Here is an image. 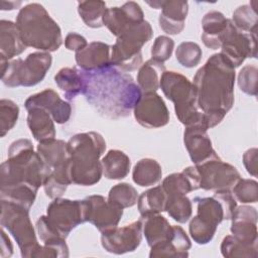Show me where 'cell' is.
Instances as JSON below:
<instances>
[{
	"label": "cell",
	"instance_id": "1",
	"mask_svg": "<svg viewBox=\"0 0 258 258\" xmlns=\"http://www.w3.org/2000/svg\"><path fill=\"white\" fill-rule=\"evenodd\" d=\"M235 68L221 53L211 55L194 77L199 110L207 129L220 124L234 105Z\"/></svg>",
	"mask_w": 258,
	"mask_h": 258
},
{
	"label": "cell",
	"instance_id": "2",
	"mask_svg": "<svg viewBox=\"0 0 258 258\" xmlns=\"http://www.w3.org/2000/svg\"><path fill=\"white\" fill-rule=\"evenodd\" d=\"M85 79L83 95L86 100L102 116L110 119L128 117L142 95L133 78L113 66L85 72Z\"/></svg>",
	"mask_w": 258,
	"mask_h": 258
},
{
	"label": "cell",
	"instance_id": "3",
	"mask_svg": "<svg viewBox=\"0 0 258 258\" xmlns=\"http://www.w3.org/2000/svg\"><path fill=\"white\" fill-rule=\"evenodd\" d=\"M47 177V170L34 151L29 139L13 141L8 148V159L0 167V188L29 185L38 190Z\"/></svg>",
	"mask_w": 258,
	"mask_h": 258
},
{
	"label": "cell",
	"instance_id": "4",
	"mask_svg": "<svg viewBox=\"0 0 258 258\" xmlns=\"http://www.w3.org/2000/svg\"><path fill=\"white\" fill-rule=\"evenodd\" d=\"M67 143L73 183L83 186L98 183L103 175L100 157L106 150L104 137L98 132H84L72 136Z\"/></svg>",
	"mask_w": 258,
	"mask_h": 258
},
{
	"label": "cell",
	"instance_id": "5",
	"mask_svg": "<svg viewBox=\"0 0 258 258\" xmlns=\"http://www.w3.org/2000/svg\"><path fill=\"white\" fill-rule=\"evenodd\" d=\"M15 23L26 47L52 52L62 43L60 27L39 3H29L20 8Z\"/></svg>",
	"mask_w": 258,
	"mask_h": 258
},
{
	"label": "cell",
	"instance_id": "6",
	"mask_svg": "<svg viewBox=\"0 0 258 258\" xmlns=\"http://www.w3.org/2000/svg\"><path fill=\"white\" fill-rule=\"evenodd\" d=\"M159 88L174 104L175 115L181 124L185 127L201 126L207 129L204 114L197 105L194 85L185 76L173 71H165L160 79Z\"/></svg>",
	"mask_w": 258,
	"mask_h": 258
},
{
	"label": "cell",
	"instance_id": "7",
	"mask_svg": "<svg viewBox=\"0 0 258 258\" xmlns=\"http://www.w3.org/2000/svg\"><path fill=\"white\" fill-rule=\"evenodd\" d=\"M0 202L2 228L12 235L23 258H33L40 244L36 239L35 230L29 218V210L8 201L0 200Z\"/></svg>",
	"mask_w": 258,
	"mask_h": 258
},
{
	"label": "cell",
	"instance_id": "8",
	"mask_svg": "<svg viewBox=\"0 0 258 258\" xmlns=\"http://www.w3.org/2000/svg\"><path fill=\"white\" fill-rule=\"evenodd\" d=\"M51 63L52 57L49 52H31L24 59L19 57L10 60L5 71L1 73V81L9 88L36 86L42 82Z\"/></svg>",
	"mask_w": 258,
	"mask_h": 258
},
{
	"label": "cell",
	"instance_id": "9",
	"mask_svg": "<svg viewBox=\"0 0 258 258\" xmlns=\"http://www.w3.org/2000/svg\"><path fill=\"white\" fill-rule=\"evenodd\" d=\"M46 221L52 232L67 239L70 233L86 222V204L84 200L54 199L46 208Z\"/></svg>",
	"mask_w": 258,
	"mask_h": 258
},
{
	"label": "cell",
	"instance_id": "10",
	"mask_svg": "<svg viewBox=\"0 0 258 258\" xmlns=\"http://www.w3.org/2000/svg\"><path fill=\"white\" fill-rule=\"evenodd\" d=\"M195 166L199 175L200 188L205 190H231L241 178L237 168L223 161L217 153Z\"/></svg>",
	"mask_w": 258,
	"mask_h": 258
},
{
	"label": "cell",
	"instance_id": "11",
	"mask_svg": "<svg viewBox=\"0 0 258 258\" xmlns=\"http://www.w3.org/2000/svg\"><path fill=\"white\" fill-rule=\"evenodd\" d=\"M236 69L240 67L247 57L255 58L257 56V38L256 34L245 33L238 30L231 19L222 39L220 51Z\"/></svg>",
	"mask_w": 258,
	"mask_h": 258
},
{
	"label": "cell",
	"instance_id": "12",
	"mask_svg": "<svg viewBox=\"0 0 258 258\" xmlns=\"http://www.w3.org/2000/svg\"><path fill=\"white\" fill-rule=\"evenodd\" d=\"M142 222L137 220L123 227H116L101 235L102 247L109 253L122 255L134 252L142 241Z\"/></svg>",
	"mask_w": 258,
	"mask_h": 258
},
{
	"label": "cell",
	"instance_id": "13",
	"mask_svg": "<svg viewBox=\"0 0 258 258\" xmlns=\"http://www.w3.org/2000/svg\"><path fill=\"white\" fill-rule=\"evenodd\" d=\"M86 204V222L94 225L101 233L118 227L123 216V209L100 195L84 199Z\"/></svg>",
	"mask_w": 258,
	"mask_h": 258
},
{
	"label": "cell",
	"instance_id": "14",
	"mask_svg": "<svg viewBox=\"0 0 258 258\" xmlns=\"http://www.w3.org/2000/svg\"><path fill=\"white\" fill-rule=\"evenodd\" d=\"M135 120L145 128H160L168 124L169 111L157 93H142L134 106Z\"/></svg>",
	"mask_w": 258,
	"mask_h": 258
},
{
	"label": "cell",
	"instance_id": "15",
	"mask_svg": "<svg viewBox=\"0 0 258 258\" xmlns=\"http://www.w3.org/2000/svg\"><path fill=\"white\" fill-rule=\"evenodd\" d=\"M25 109L40 108L46 111L57 124L67 123L72 115V105L62 100L52 89H45L29 96L25 103Z\"/></svg>",
	"mask_w": 258,
	"mask_h": 258
},
{
	"label": "cell",
	"instance_id": "16",
	"mask_svg": "<svg viewBox=\"0 0 258 258\" xmlns=\"http://www.w3.org/2000/svg\"><path fill=\"white\" fill-rule=\"evenodd\" d=\"M144 43L134 38H117L111 46V63L125 73L136 71L142 66Z\"/></svg>",
	"mask_w": 258,
	"mask_h": 258
},
{
	"label": "cell",
	"instance_id": "17",
	"mask_svg": "<svg viewBox=\"0 0 258 258\" xmlns=\"http://www.w3.org/2000/svg\"><path fill=\"white\" fill-rule=\"evenodd\" d=\"M144 20V13L140 5L134 1H129L121 7L107 8L104 14L103 24L117 37L126 26Z\"/></svg>",
	"mask_w": 258,
	"mask_h": 258
},
{
	"label": "cell",
	"instance_id": "18",
	"mask_svg": "<svg viewBox=\"0 0 258 258\" xmlns=\"http://www.w3.org/2000/svg\"><path fill=\"white\" fill-rule=\"evenodd\" d=\"M230 220L232 221L230 231L234 237L247 243L258 244V214L254 207L237 206Z\"/></svg>",
	"mask_w": 258,
	"mask_h": 258
},
{
	"label": "cell",
	"instance_id": "19",
	"mask_svg": "<svg viewBox=\"0 0 258 258\" xmlns=\"http://www.w3.org/2000/svg\"><path fill=\"white\" fill-rule=\"evenodd\" d=\"M183 143L194 164H200L216 154L207 129L201 126L185 127Z\"/></svg>",
	"mask_w": 258,
	"mask_h": 258
},
{
	"label": "cell",
	"instance_id": "20",
	"mask_svg": "<svg viewBox=\"0 0 258 258\" xmlns=\"http://www.w3.org/2000/svg\"><path fill=\"white\" fill-rule=\"evenodd\" d=\"M76 62L85 72H96L112 66L111 46L105 42L93 41L75 53Z\"/></svg>",
	"mask_w": 258,
	"mask_h": 258
},
{
	"label": "cell",
	"instance_id": "21",
	"mask_svg": "<svg viewBox=\"0 0 258 258\" xmlns=\"http://www.w3.org/2000/svg\"><path fill=\"white\" fill-rule=\"evenodd\" d=\"M190 248L191 242L184 230L180 226H172V233L167 240L150 247L149 257L185 258Z\"/></svg>",
	"mask_w": 258,
	"mask_h": 258
},
{
	"label": "cell",
	"instance_id": "22",
	"mask_svg": "<svg viewBox=\"0 0 258 258\" xmlns=\"http://www.w3.org/2000/svg\"><path fill=\"white\" fill-rule=\"evenodd\" d=\"M158 17L160 28L167 34H179L184 28L188 12V2L183 0H163Z\"/></svg>",
	"mask_w": 258,
	"mask_h": 258
},
{
	"label": "cell",
	"instance_id": "23",
	"mask_svg": "<svg viewBox=\"0 0 258 258\" xmlns=\"http://www.w3.org/2000/svg\"><path fill=\"white\" fill-rule=\"evenodd\" d=\"M36 151L47 170V176L52 170L68 165L71 162L68 143L60 139L54 138L39 142Z\"/></svg>",
	"mask_w": 258,
	"mask_h": 258
},
{
	"label": "cell",
	"instance_id": "24",
	"mask_svg": "<svg viewBox=\"0 0 258 258\" xmlns=\"http://www.w3.org/2000/svg\"><path fill=\"white\" fill-rule=\"evenodd\" d=\"M230 19L217 10L206 13L202 20V40L204 44L211 49L221 48L222 39L228 28Z\"/></svg>",
	"mask_w": 258,
	"mask_h": 258
},
{
	"label": "cell",
	"instance_id": "25",
	"mask_svg": "<svg viewBox=\"0 0 258 258\" xmlns=\"http://www.w3.org/2000/svg\"><path fill=\"white\" fill-rule=\"evenodd\" d=\"M26 49L16 23L2 19L0 21V58L6 60L21 54Z\"/></svg>",
	"mask_w": 258,
	"mask_h": 258
},
{
	"label": "cell",
	"instance_id": "26",
	"mask_svg": "<svg viewBox=\"0 0 258 258\" xmlns=\"http://www.w3.org/2000/svg\"><path fill=\"white\" fill-rule=\"evenodd\" d=\"M27 126L38 142L55 138V126L52 117L43 109L30 108L27 109Z\"/></svg>",
	"mask_w": 258,
	"mask_h": 258
},
{
	"label": "cell",
	"instance_id": "27",
	"mask_svg": "<svg viewBox=\"0 0 258 258\" xmlns=\"http://www.w3.org/2000/svg\"><path fill=\"white\" fill-rule=\"evenodd\" d=\"M54 82L64 94L66 99L72 101L78 95L84 94L86 86L85 72L77 68H62L54 76Z\"/></svg>",
	"mask_w": 258,
	"mask_h": 258
},
{
	"label": "cell",
	"instance_id": "28",
	"mask_svg": "<svg viewBox=\"0 0 258 258\" xmlns=\"http://www.w3.org/2000/svg\"><path fill=\"white\" fill-rule=\"evenodd\" d=\"M142 231L149 247L167 240L172 233V226L159 214L140 217Z\"/></svg>",
	"mask_w": 258,
	"mask_h": 258
},
{
	"label": "cell",
	"instance_id": "29",
	"mask_svg": "<svg viewBox=\"0 0 258 258\" xmlns=\"http://www.w3.org/2000/svg\"><path fill=\"white\" fill-rule=\"evenodd\" d=\"M103 175L108 179H123L130 171L131 161L126 153L118 149L109 150L101 160Z\"/></svg>",
	"mask_w": 258,
	"mask_h": 258
},
{
	"label": "cell",
	"instance_id": "30",
	"mask_svg": "<svg viewBox=\"0 0 258 258\" xmlns=\"http://www.w3.org/2000/svg\"><path fill=\"white\" fill-rule=\"evenodd\" d=\"M166 71L163 62L148 59L139 68L137 85L143 93H156L160 87V79Z\"/></svg>",
	"mask_w": 258,
	"mask_h": 258
},
{
	"label": "cell",
	"instance_id": "31",
	"mask_svg": "<svg viewBox=\"0 0 258 258\" xmlns=\"http://www.w3.org/2000/svg\"><path fill=\"white\" fill-rule=\"evenodd\" d=\"M167 196L161 185L143 191L137 200V207L141 217L160 214L165 211Z\"/></svg>",
	"mask_w": 258,
	"mask_h": 258
},
{
	"label": "cell",
	"instance_id": "32",
	"mask_svg": "<svg viewBox=\"0 0 258 258\" xmlns=\"http://www.w3.org/2000/svg\"><path fill=\"white\" fill-rule=\"evenodd\" d=\"M162 169L153 158H142L135 164L132 172L133 181L139 186H151L161 180Z\"/></svg>",
	"mask_w": 258,
	"mask_h": 258
},
{
	"label": "cell",
	"instance_id": "33",
	"mask_svg": "<svg viewBox=\"0 0 258 258\" xmlns=\"http://www.w3.org/2000/svg\"><path fill=\"white\" fill-rule=\"evenodd\" d=\"M221 253L226 258H257L258 244L247 243L228 235L221 243Z\"/></svg>",
	"mask_w": 258,
	"mask_h": 258
},
{
	"label": "cell",
	"instance_id": "34",
	"mask_svg": "<svg viewBox=\"0 0 258 258\" xmlns=\"http://www.w3.org/2000/svg\"><path fill=\"white\" fill-rule=\"evenodd\" d=\"M106 3L101 0H88L78 2V13L84 23L91 28H100L106 12Z\"/></svg>",
	"mask_w": 258,
	"mask_h": 258
},
{
	"label": "cell",
	"instance_id": "35",
	"mask_svg": "<svg viewBox=\"0 0 258 258\" xmlns=\"http://www.w3.org/2000/svg\"><path fill=\"white\" fill-rule=\"evenodd\" d=\"M257 9L252 3L244 4L236 8L232 15V23L234 26L245 33L256 34L257 32Z\"/></svg>",
	"mask_w": 258,
	"mask_h": 258
},
{
	"label": "cell",
	"instance_id": "36",
	"mask_svg": "<svg viewBox=\"0 0 258 258\" xmlns=\"http://www.w3.org/2000/svg\"><path fill=\"white\" fill-rule=\"evenodd\" d=\"M37 189L29 185H14L0 188V200L20 205L28 210L34 204Z\"/></svg>",
	"mask_w": 258,
	"mask_h": 258
},
{
	"label": "cell",
	"instance_id": "37",
	"mask_svg": "<svg viewBox=\"0 0 258 258\" xmlns=\"http://www.w3.org/2000/svg\"><path fill=\"white\" fill-rule=\"evenodd\" d=\"M165 212L175 222L186 223L192 214V205L186 196H167Z\"/></svg>",
	"mask_w": 258,
	"mask_h": 258
},
{
	"label": "cell",
	"instance_id": "38",
	"mask_svg": "<svg viewBox=\"0 0 258 258\" xmlns=\"http://www.w3.org/2000/svg\"><path fill=\"white\" fill-rule=\"evenodd\" d=\"M138 197L136 188L127 182L115 184L108 194V200L123 210L136 205Z\"/></svg>",
	"mask_w": 258,
	"mask_h": 258
},
{
	"label": "cell",
	"instance_id": "39",
	"mask_svg": "<svg viewBox=\"0 0 258 258\" xmlns=\"http://www.w3.org/2000/svg\"><path fill=\"white\" fill-rule=\"evenodd\" d=\"M202 55L203 51L201 46L192 41L181 42L175 50L176 60L179 64L187 69L197 67L202 59Z\"/></svg>",
	"mask_w": 258,
	"mask_h": 258
},
{
	"label": "cell",
	"instance_id": "40",
	"mask_svg": "<svg viewBox=\"0 0 258 258\" xmlns=\"http://www.w3.org/2000/svg\"><path fill=\"white\" fill-rule=\"evenodd\" d=\"M166 196H186L194 191V187L188 177L181 172H174L167 175L161 184Z\"/></svg>",
	"mask_w": 258,
	"mask_h": 258
},
{
	"label": "cell",
	"instance_id": "41",
	"mask_svg": "<svg viewBox=\"0 0 258 258\" xmlns=\"http://www.w3.org/2000/svg\"><path fill=\"white\" fill-rule=\"evenodd\" d=\"M19 117L18 105L9 99L0 101V136L4 137L17 123Z\"/></svg>",
	"mask_w": 258,
	"mask_h": 258
},
{
	"label": "cell",
	"instance_id": "42",
	"mask_svg": "<svg viewBox=\"0 0 258 258\" xmlns=\"http://www.w3.org/2000/svg\"><path fill=\"white\" fill-rule=\"evenodd\" d=\"M236 201L242 204H254L258 201V182L255 179L240 178L232 188Z\"/></svg>",
	"mask_w": 258,
	"mask_h": 258
},
{
	"label": "cell",
	"instance_id": "43",
	"mask_svg": "<svg viewBox=\"0 0 258 258\" xmlns=\"http://www.w3.org/2000/svg\"><path fill=\"white\" fill-rule=\"evenodd\" d=\"M69 247L63 238H55L43 242L33 258H68Z\"/></svg>",
	"mask_w": 258,
	"mask_h": 258
},
{
	"label": "cell",
	"instance_id": "44",
	"mask_svg": "<svg viewBox=\"0 0 258 258\" xmlns=\"http://www.w3.org/2000/svg\"><path fill=\"white\" fill-rule=\"evenodd\" d=\"M258 81V69L254 64H247L238 74V86L240 90L250 96H256Z\"/></svg>",
	"mask_w": 258,
	"mask_h": 258
},
{
	"label": "cell",
	"instance_id": "45",
	"mask_svg": "<svg viewBox=\"0 0 258 258\" xmlns=\"http://www.w3.org/2000/svg\"><path fill=\"white\" fill-rule=\"evenodd\" d=\"M174 48V41L167 35H159L155 38L151 47V58L164 62L170 58Z\"/></svg>",
	"mask_w": 258,
	"mask_h": 258
},
{
	"label": "cell",
	"instance_id": "46",
	"mask_svg": "<svg viewBox=\"0 0 258 258\" xmlns=\"http://www.w3.org/2000/svg\"><path fill=\"white\" fill-rule=\"evenodd\" d=\"M88 44L89 43H88L87 39L83 35H81L77 32H70L66 36V39H64L66 48L69 50L75 51V52H78V51L84 49Z\"/></svg>",
	"mask_w": 258,
	"mask_h": 258
},
{
	"label": "cell",
	"instance_id": "47",
	"mask_svg": "<svg viewBox=\"0 0 258 258\" xmlns=\"http://www.w3.org/2000/svg\"><path fill=\"white\" fill-rule=\"evenodd\" d=\"M257 158H258V149L250 148L243 154V163L247 172L256 177L257 176Z\"/></svg>",
	"mask_w": 258,
	"mask_h": 258
},
{
	"label": "cell",
	"instance_id": "48",
	"mask_svg": "<svg viewBox=\"0 0 258 258\" xmlns=\"http://www.w3.org/2000/svg\"><path fill=\"white\" fill-rule=\"evenodd\" d=\"M0 255L2 258L10 257L13 254L12 243L4 231V228L1 230V244H0Z\"/></svg>",
	"mask_w": 258,
	"mask_h": 258
},
{
	"label": "cell",
	"instance_id": "49",
	"mask_svg": "<svg viewBox=\"0 0 258 258\" xmlns=\"http://www.w3.org/2000/svg\"><path fill=\"white\" fill-rule=\"evenodd\" d=\"M22 4L21 1L15 2V1H1L0 2V9L1 10H14L17 9Z\"/></svg>",
	"mask_w": 258,
	"mask_h": 258
}]
</instances>
